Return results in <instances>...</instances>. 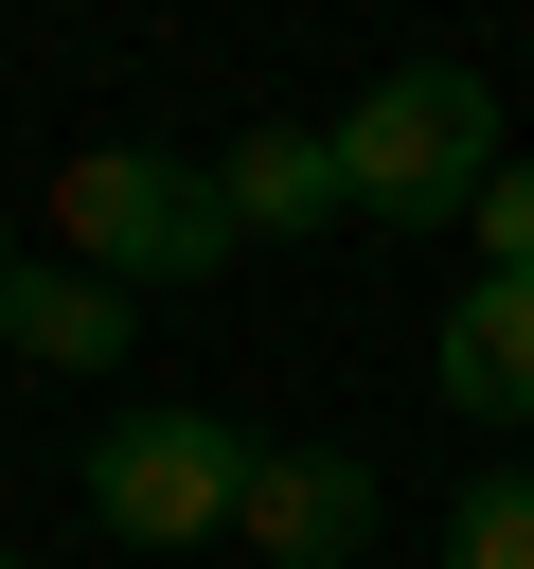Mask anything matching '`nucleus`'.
Here are the masks:
<instances>
[{
    "mask_svg": "<svg viewBox=\"0 0 534 569\" xmlns=\"http://www.w3.org/2000/svg\"><path fill=\"white\" fill-rule=\"evenodd\" d=\"M338 178H356V213H374V231H463V213H481V178H498V89H481L463 53L374 71V89L338 107Z\"/></svg>",
    "mask_w": 534,
    "mask_h": 569,
    "instance_id": "1",
    "label": "nucleus"
},
{
    "mask_svg": "<svg viewBox=\"0 0 534 569\" xmlns=\"http://www.w3.org/2000/svg\"><path fill=\"white\" fill-rule=\"evenodd\" d=\"M53 231H71V267L89 284H214L249 231H231V196H214V160H178V142H71L53 160Z\"/></svg>",
    "mask_w": 534,
    "mask_h": 569,
    "instance_id": "2",
    "label": "nucleus"
},
{
    "mask_svg": "<svg viewBox=\"0 0 534 569\" xmlns=\"http://www.w3.org/2000/svg\"><path fill=\"white\" fill-rule=\"evenodd\" d=\"M249 462H267V427H231V409H125V427H89V516L125 551H214L249 516Z\"/></svg>",
    "mask_w": 534,
    "mask_h": 569,
    "instance_id": "3",
    "label": "nucleus"
},
{
    "mask_svg": "<svg viewBox=\"0 0 534 569\" xmlns=\"http://www.w3.org/2000/svg\"><path fill=\"white\" fill-rule=\"evenodd\" d=\"M231 551H267V569H356V551H374V462H356V445H267Z\"/></svg>",
    "mask_w": 534,
    "mask_h": 569,
    "instance_id": "4",
    "label": "nucleus"
},
{
    "mask_svg": "<svg viewBox=\"0 0 534 569\" xmlns=\"http://www.w3.org/2000/svg\"><path fill=\"white\" fill-rule=\"evenodd\" d=\"M427 373H445L463 427H534V284H463L445 338H427Z\"/></svg>",
    "mask_w": 534,
    "mask_h": 569,
    "instance_id": "5",
    "label": "nucleus"
},
{
    "mask_svg": "<svg viewBox=\"0 0 534 569\" xmlns=\"http://www.w3.org/2000/svg\"><path fill=\"white\" fill-rule=\"evenodd\" d=\"M214 196H231V231H320V213H356L338 124H249V142H214Z\"/></svg>",
    "mask_w": 534,
    "mask_h": 569,
    "instance_id": "6",
    "label": "nucleus"
},
{
    "mask_svg": "<svg viewBox=\"0 0 534 569\" xmlns=\"http://www.w3.org/2000/svg\"><path fill=\"white\" fill-rule=\"evenodd\" d=\"M125 338H142V302H125V284H89V267L18 284V356H36V373H125Z\"/></svg>",
    "mask_w": 534,
    "mask_h": 569,
    "instance_id": "7",
    "label": "nucleus"
},
{
    "mask_svg": "<svg viewBox=\"0 0 534 569\" xmlns=\"http://www.w3.org/2000/svg\"><path fill=\"white\" fill-rule=\"evenodd\" d=\"M445 569H534V462H481L445 498Z\"/></svg>",
    "mask_w": 534,
    "mask_h": 569,
    "instance_id": "8",
    "label": "nucleus"
},
{
    "mask_svg": "<svg viewBox=\"0 0 534 569\" xmlns=\"http://www.w3.org/2000/svg\"><path fill=\"white\" fill-rule=\"evenodd\" d=\"M463 231H481V284H534V160H498Z\"/></svg>",
    "mask_w": 534,
    "mask_h": 569,
    "instance_id": "9",
    "label": "nucleus"
},
{
    "mask_svg": "<svg viewBox=\"0 0 534 569\" xmlns=\"http://www.w3.org/2000/svg\"><path fill=\"white\" fill-rule=\"evenodd\" d=\"M0 338H18V231H0Z\"/></svg>",
    "mask_w": 534,
    "mask_h": 569,
    "instance_id": "10",
    "label": "nucleus"
},
{
    "mask_svg": "<svg viewBox=\"0 0 534 569\" xmlns=\"http://www.w3.org/2000/svg\"><path fill=\"white\" fill-rule=\"evenodd\" d=\"M0 569H18V551H0Z\"/></svg>",
    "mask_w": 534,
    "mask_h": 569,
    "instance_id": "11",
    "label": "nucleus"
}]
</instances>
